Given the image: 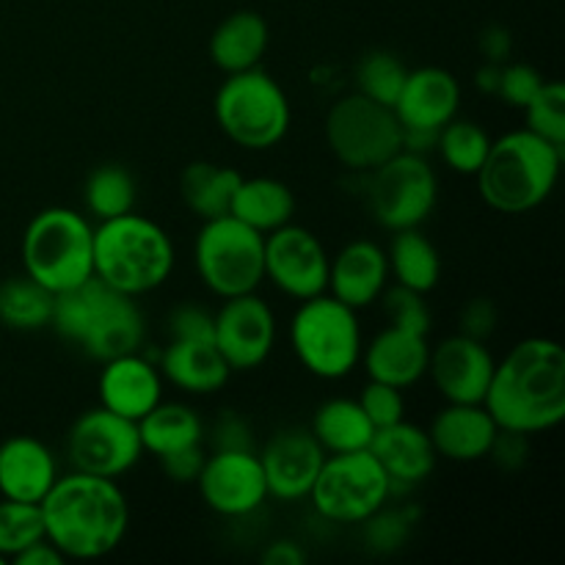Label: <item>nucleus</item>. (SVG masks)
I'll return each instance as SVG.
<instances>
[{
    "instance_id": "29",
    "label": "nucleus",
    "mask_w": 565,
    "mask_h": 565,
    "mask_svg": "<svg viewBox=\"0 0 565 565\" xmlns=\"http://www.w3.org/2000/svg\"><path fill=\"white\" fill-rule=\"evenodd\" d=\"M312 436L323 447L326 456L337 452H356L367 450L373 441L375 425L370 423L359 401L351 397H331L320 403L312 414Z\"/></svg>"
},
{
    "instance_id": "10",
    "label": "nucleus",
    "mask_w": 565,
    "mask_h": 565,
    "mask_svg": "<svg viewBox=\"0 0 565 565\" xmlns=\"http://www.w3.org/2000/svg\"><path fill=\"white\" fill-rule=\"evenodd\" d=\"M315 513L334 524H362L392 500V480L370 450L326 456L307 497Z\"/></svg>"
},
{
    "instance_id": "26",
    "label": "nucleus",
    "mask_w": 565,
    "mask_h": 565,
    "mask_svg": "<svg viewBox=\"0 0 565 565\" xmlns=\"http://www.w3.org/2000/svg\"><path fill=\"white\" fill-rule=\"evenodd\" d=\"M158 370L171 386L188 395H215L232 375L215 342L207 340H171L160 351Z\"/></svg>"
},
{
    "instance_id": "28",
    "label": "nucleus",
    "mask_w": 565,
    "mask_h": 565,
    "mask_svg": "<svg viewBox=\"0 0 565 565\" xmlns=\"http://www.w3.org/2000/svg\"><path fill=\"white\" fill-rule=\"evenodd\" d=\"M230 215L268 235V232L290 224L296 215V196L285 182L274 180V177H248V180L243 177L232 196Z\"/></svg>"
},
{
    "instance_id": "11",
    "label": "nucleus",
    "mask_w": 565,
    "mask_h": 565,
    "mask_svg": "<svg viewBox=\"0 0 565 565\" xmlns=\"http://www.w3.org/2000/svg\"><path fill=\"white\" fill-rule=\"evenodd\" d=\"M326 141L345 169L373 171L401 152V121L386 105L348 94L329 108Z\"/></svg>"
},
{
    "instance_id": "13",
    "label": "nucleus",
    "mask_w": 565,
    "mask_h": 565,
    "mask_svg": "<svg viewBox=\"0 0 565 565\" xmlns=\"http://www.w3.org/2000/svg\"><path fill=\"white\" fill-rule=\"evenodd\" d=\"M141 456L138 423L119 417L105 406L83 412L66 434V458L77 472L119 480L141 461Z\"/></svg>"
},
{
    "instance_id": "2",
    "label": "nucleus",
    "mask_w": 565,
    "mask_h": 565,
    "mask_svg": "<svg viewBox=\"0 0 565 565\" xmlns=\"http://www.w3.org/2000/svg\"><path fill=\"white\" fill-rule=\"evenodd\" d=\"M44 539L66 561H97L119 550L130 530V502L114 478L58 475L42 502Z\"/></svg>"
},
{
    "instance_id": "52",
    "label": "nucleus",
    "mask_w": 565,
    "mask_h": 565,
    "mask_svg": "<svg viewBox=\"0 0 565 565\" xmlns=\"http://www.w3.org/2000/svg\"><path fill=\"white\" fill-rule=\"evenodd\" d=\"M9 561H6V557H0V565H6Z\"/></svg>"
},
{
    "instance_id": "45",
    "label": "nucleus",
    "mask_w": 565,
    "mask_h": 565,
    "mask_svg": "<svg viewBox=\"0 0 565 565\" xmlns=\"http://www.w3.org/2000/svg\"><path fill=\"white\" fill-rule=\"evenodd\" d=\"M158 461L171 483H196L199 472H202L204 461H207V450H204V445H191L182 447V450L169 452V456H160Z\"/></svg>"
},
{
    "instance_id": "44",
    "label": "nucleus",
    "mask_w": 565,
    "mask_h": 565,
    "mask_svg": "<svg viewBox=\"0 0 565 565\" xmlns=\"http://www.w3.org/2000/svg\"><path fill=\"white\" fill-rule=\"evenodd\" d=\"M210 445L213 450H257L254 445L252 425L246 417L237 412H221L213 423V434H210Z\"/></svg>"
},
{
    "instance_id": "20",
    "label": "nucleus",
    "mask_w": 565,
    "mask_h": 565,
    "mask_svg": "<svg viewBox=\"0 0 565 565\" xmlns=\"http://www.w3.org/2000/svg\"><path fill=\"white\" fill-rule=\"evenodd\" d=\"M458 108H461V86L456 75L441 66L408 70L406 83L392 105L401 127H417V130H441L447 121L456 119Z\"/></svg>"
},
{
    "instance_id": "5",
    "label": "nucleus",
    "mask_w": 565,
    "mask_h": 565,
    "mask_svg": "<svg viewBox=\"0 0 565 565\" xmlns=\"http://www.w3.org/2000/svg\"><path fill=\"white\" fill-rule=\"evenodd\" d=\"M174 263L171 235L147 215L130 210L94 226V276L114 290L147 296L169 281Z\"/></svg>"
},
{
    "instance_id": "8",
    "label": "nucleus",
    "mask_w": 565,
    "mask_h": 565,
    "mask_svg": "<svg viewBox=\"0 0 565 565\" xmlns=\"http://www.w3.org/2000/svg\"><path fill=\"white\" fill-rule=\"evenodd\" d=\"M213 110L224 136L254 152L276 147L292 119L285 88L259 66L226 77L215 94Z\"/></svg>"
},
{
    "instance_id": "38",
    "label": "nucleus",
    "mask_w": 565,
    "mask_h": 565,
    "mask_svg": "<svg viewBox=\"0 0 565 565\" xmlns=\"http://www.w3.org/2000/svg\"><path fill=\"white\" fill-rule=\"evenodd\" d=\"M527 130L565 149V88L561 81H544L533 99L524 105Z\"/></svg>"
},
{
    "instance_id": "31",
    "label": "nucleus",
    "mask_w": 565,
    "mask_h": 565,
    "mask_svg": "<svg viewBox=\"0 0 565 565\" xmlns=\"http://www.w3.org/2000/svg\"><path fill=\"white\" fill-rule=\"evenodd\" d=\"M241 180L243 177L230 166L210 163V160L188 163L180 177L182 202L202 221L218 218V215L230 213L232 196H235Z\"/></svg>"
},
{
    "instance_id": "7",
    "label": "nucleus",
    "mask_w": 565,
    "mask_h": 565,
    "mask_svg": "<svg viewBox=\"0 0 565 565\" xmlns=\"http://www.w3.org/2000/svg\"><path fill=\"white\" fill-rule=\"evenodd\" d=\"M290 345L307 373L340 381L362 362V326L356 309L337 301L331 292L298 301L290 320Z\"/></svg>"
},
{
    "instance_id": "12",
    "label": "nucleus",
    "mask_w": 565,
    "mask_h": 565,
    "mask_svg": "<svg viewBox=\"0 0 565 565\" xmlns=\"http://www.w3.org/2000/svg\"><path fill=\"white\" fill-rule=\"evenodd\" d=\"M367 174L370 213L384 230H414L430 218L439 199V180L425 154L401 149Z\"/></svg>"
},
{
    "instance_id": "43",
    "label": "nucleus",
    "mask_w": 565,
    "mask_h": 565,
    "mask_svg": "<svg viewBox=\"0 0 565 565\" xmlns=\"http://www.w3.org/2000/svg\"><path fill=\"white\" fill-rule=\"evenodd\" d=\"M166 331L171 340H207L213 342V312L199 303H177L166 318Z\"/></svg>"
},
{
    "instance_id": "46",
    "label": "nucleus",
    "mask_w": 565,
    "mask_h": 565,
    "mask_svg": "<svg viewBox=\"0 0 565 565\" xmlns=\"http://www.w3.org/2000/svg\"><path fill=\"white\" fill-rule=\"evenodd\" d=\"M458 320H461V331H458V334L486 342L491 334H494L500 312H497V307L491 298H472V301L463 303L461 318Z\"/></svg>"
},
{
    "instance_id": "16",
    "label": "nucleus",
    "mask_w": 565,
    "mask_h": 565,
    "mask_svg": "<svg viewBox=\"0 0 565 565\" xmlns=\"http://www.w3.org/2000/svg\"><path fill=\"white\" fill-rule=\"evenodd\" d=\"M204 505L226 519L252 516L268 500L263 463L257 450H213L199 472Z\"/></svg>"
},
{
    "instance_id": "27",
    "label": "nucleus",
    "mask_w": 565,
    "mask_h": 565,
    "mask_svg": "<svg viewBox=\"0 0 565 565\" xmlns=\"http://www.w3.org/2000/svg\"><path fill=\"white\" fill-rule=\"evenodd\" d=\"M268 22L257 11H235L210 36V58L226 75L259 66L268 50Z\"/></svg>"
},
{
    "instance_id": "15",
    "label": "nucleus",
    "mask_w": 565,
    "mask_h": 565,
    "mask_svg": "<svg viewBox=\"0 0 565 565\" xmlns=\"http://www.w3.org/2000/svg\"><path fill=\"white\" fill-rule=\"evenodd\" d=\"M213 342L232 373L263 367L276 345L274 309L257 292L224 298V307L213 315Z\"/></svg>"
},
{
    "instance_id": "41",
    "label": "nucleus",
    "mask_w": 565,
    "mask_h": 565,
    "mask_svg": "<svg viewBox=\"0 0 565 565\" xmlns=\"http://www.w3.org/2000/svg\"><path fill=\"white\" fill-rule=\"evenodd\" d=\"M364 539L373 550L390 552L406 541L408 530H412V513L401 511V508H379L370 519H364Z\"/></svg>"
},
{
    "instance_id": "47",
    "label": "nucleus",
    "mask_w": 565,
    "mask_h": 565,
    "mask_svg": "<svg viewBox=\"0 0 565 565\" xmlns=\"http://www.w3.org/2000/svg\"><path fill=\"white\" fill-rule=\"evenodd\" d=\"M489 456L494 458V463L505 472H516V469L524 467L530 456V445H527V436L516 434V430H497L494 436V445H491Z\"/></svg>"
},
{
    "instance_id": "4",
    "label": "nucleus",
    "mask_w": 565,
    "mask_h": 565,
    "mask_svg": "<svg viewBox=\"0 0 565 565\" xmlns=\"http://www.w3.org/2000/svg\"><path fill=\"white\" fill-rule=\"evenodd\" d=\"M565 149L535 136L527 127L491 141L489 154L475 177L489 207L505 215H522L541 207L561 180Z\"/></svg>"
},
{
    "instance_id": "51",
    "label": "nucleus",
    "mask_w": 565,
    "mask_h": 565,
    "mask_svg": "<svg viewBox=\"0 0 565 565\" xmlns=\"http://www.w3.org/2000/svg\"><path fill=\"white\" fill-rule=\"evenodd\" d=\"M500 75H502V64L483 61V66H478V72H475V86H478L483 94H489V97H494L497 88H500Z\"/></svg>"
},
{
    "instance_id": "34",
    "label": "nucleus",
    "mask_w": 565,
    "mask_h": 565,
    "mask_svg": "<svg viewBox=\"0 0 565 565\" xmlns=\"http://www.w3.org/2000/svg\"><path fill=\"white\" fill-rule=\"evenodd\" d=\"M83 202L97 221L119 218L136 207V180L119 163L97 166L83 188Z\"/></svg>"
},
{
    "instance_id": "30",
    "label": "nucleus",
    "mask_w": 565,
    "mask_h": 565,
    "mask_svg": "<svg viewBox=\"0 0 565 565\" xmlns=\"http://www.w3.org/2000/svg\"><path fill=\"white\" fill-rule=\"evenodd\" d=\"M138 436H141L143 452H152L154 458L169 456L191 445H204V423L196 408L185 403H163L160 401L147 417L138 419Z\"/></svg>"
},
{
    "instance_id": "17",
    "label": "nucleus",
    "mask_w": 565,
    "mask_h": 565,
    "mask_svg": "<svg viewBox=\"0 0 565 565\" xmlns=\"http://www.w3.org/2000/svg\"><path fill=\"white\" fill-rule=\"evenodd\" d=\"M257 456L268 483V497L281 502L307 500L326 461V450L318 445L312 430L303 428L276 430Z\"/></svg>"
},
{
    "instance_id": "36",
    "label": "nucleus",
    "mask_w": 565,
    "mask_h": 565,
    "mask_svg": "<svg viewBox=\"0 0 565 565\" xmlns=\"http://www.w3.org/2000/svg\"><path fill=\"white\" fill-rule=\"evenodd\" d=\"M408 66L390 50H370L356 66V88L364 97L392 108L406 83Z\"/></svg>"
},
{
    "instance_id": "6",
    "label": "nucleus",
    "mask_w": 565,
    "mask_h": 565,
    "mask_svg": "<svg viewBox=\"0 0 565 565\" xmlns=\"http://www.w3.org/2000/svg\"><path fill=\"white\" fill-rule=\"evenodd\" d=\"M22 268L50 292L81 287L94 276V226L72 207H47L22 235Z\"/></svg>"
},
{
    "instance_id": "1",
    "label": "nucleus",
    "mask_w": 565,
    "mask_h": 565,
    "mask_svg": "<svg viewBox=\"0 0 565 565\" xmlns=\"http://www.w3.org/2000/svg\"><path fill=\"white\" fill-rule=\"evenodd\" d=\"M486 412L502 430L533 436L557 428L565 417V351L546 337L516 342L494 367Z\"/></svg>"
},
{
    "instance_id": "24",
    "label": "nucleus",
    "mask_w": 565,
    "mask_h": 565,
    "mask_svg": "<svg viewBox=\"0 0 565 565\" xmlns=\"http://www.w3.org/2000/svg\"><path fill=\"white\" fill-rule=\"evenodd\" d=\"M58 480L53 450L36 436H11L0 445V494L17 502H39Z\"/></svg>"
},
{
    "instance_id": "37",
    "label": "nucleus",
    "mask_w": 565,
    "mask_h": 565,
    "mask_svg": "<svg viewBox=\"0 0 565 565\" xmlns=\"http://www.w3.org/2000/svg\"><path fill=\"white\" fill-rule=\"evenodd\" d=\"M44 539L42 508L33 502L0 500V557L14 561L22 550Z\"/></svg>"
},
{
    "instance_id": "33",
    "label": "nucleus",
    "mask_w": 565,
    "mask_h": 565,
    "mask_svg": "<svg viewBox=\"0 0 565 565\" xmlns=\"http://www.w3.org/2000/svg\"><path fill=\"white\" fill-rule=\"evenodd\" d=\"M55 292L28 274L0 281V323L14 331L47 329Z\"/></svg>"
},
{
    "instance_id": "25",
    "label": "nucleus",
    "mask_w": 565,
    "mask_h": 565,
    "mask_svg": "<svg viewBox=\"0 0 565 565\" xmlns=\"http://www.w3.org/2000/svg\"><path fill=\"white\" fill-rule=\"evenodd\" d=\"M362 362L373 381L408 390L428 375V337L390 326L370 340L367 351H362Z\"/></svg>"
},
{
    "instance_id": "40",
    "label": "nucleus",
    "mask_w": 565,
    "mask_h": 565,
    "mask_svg": "<svg viewBox=\"0 0 565 565\" xmlns=\"http://www.w3.org/2000/svg\"><path fill=\"white\" fill-rule=\"evenodd\" d=\"M356 401L359 406L364 408L370 423L375 425V430L406 419V401H403V390H397V386L381 384V381L370 379L367 384H364V390L359 392Z\"/></svg>"
},
{
    "instance_id": "32",
    "label": "nucleus",
    "mask_w": 565,
    "mask_h": 565,
    "mask_svg": "<svg viewBox=\"0 0 565 565\" xmlns=\"http://www.w3.org/2000/svg\"><path fill=\"white\" fill-rule=\"evenodd\" d=\"M386 259H390V274L395 276V285L417 290L423 296H428L439 285V248L419 232V226L395 232V237L390 243V252H386Z\"/></svg>"
},
{
    "instance_id": "14",
    "label": "nucleus",
    "mask_w": 565,
    "mask_h": 565,
    "mask_svg": "<svg viewBox=\"0 0 565 565\" xmlns=\"http://www.w3.org/2000/svg\"><path fill=\"white\" fill-rule=\"evenodd\" d=\"M329 252L307 226L285 224L265 235V279L292 301L329 290Z\"/></svg>"
},
{
    "instance_id": "21",
    "label": "nucleus",
    "mask_w": 565,
    "mask_h": 565,
    "mask_svg": "<svg viewBox=\"0 0 565 565\" xmlns=\"http://www.w3.org/2000/svg\"><path fill=\"white\" fill-rule=\"evenodd\" d=\"M367 450L390 475L392 497H395V491L425 483L434 475L436 461H439L434 445H430L428 430L406 423V419L375 430Z\"/></svg>"
},
{
    "instance_id": "22",
    "label": "nucleus",
    "mask_w": 565,
    "mask_h": 565,
    "mask_svg": "<svg viewBox=\"0 0 565 565\" xmlns=\"http://www.w3.org/2000/svg\"><path fill=\"white\" fill-rule=\"evenodd\" d=\"M390 285V259L373 241H351L329 263V290L351 309L373 307Z\"/></svg>"
},
{
    "instance_id": "18",
    "label": "nucleus",
    "mask_w": 565,
    "mask_h": 565,
    "mask_svg": "<svg viewBox=\"0 0 565 565\" xmlns=\"http://www.w3.org/2000/svg\"><path fill=\"white\" fill-rule=\"evenodd\" d=\"M494 367L486 342L472 337L452 334L430 348L428 373L447 403H483Z\"/></svg>"
},
{
    "instance_id": "3",
    "label": "nucleus",
    "mask_w": 565,
    "mask_h": 565,
    "mask_svg": "<svg viewBox=\"0 0 565 565\" xmlns=\"http://www.w3.org/2000/svg\"><path fill=\"white\" fill-rule=\"evenodd\" d=\"M50 326L99 364L143 351L147 342V318L136 298L114 290L97 276L81 287L55 292Z\"/></svg>"
},
{
    "instance_id": "42",
    "label": "nucleus",
    "mask_w": 565,
    "mask_h": 565,
    "mask_svg": "<svg viewBox=\"0 0 565 565\" xmlns=\"http://www.w3.org/2000/svg\"><path fill=\"white\" fill-rule=\"evenodd\" d=\"M541 86H544V75L535 66L524 64V61H513V64H502L497 97H502V103L511 105V108L524 110V105L539 94Z\"/></svg>"
},
{
    "instance_id": "48",
    "label": "nucleus",
    "mask_w": 565,
    "mask_h": 565,
    "mask_svg": "<svg viewBox=\"0 0 565 565\" xmlns=\"http://www.w3.org/2000/svg\"><path fill=\"white\" fill-rule=\"evenodd\" d=\"M478 47L491 64H508L513 55V36L505 25H489L478 39Z\"/></svg>"
},
{
    "instance_id": "19",
    "label": "nucleus",
    "mask_w": 565,
    "mask_h": 565,
    "mask_svg": "<svg viewBox=\"0 0 565 565\" xmlns=\"http://www.w3.org/2000/svg\"><path fill=\"white\" fill-rule=\"evenodd\" d=\"M97 390L99 406L138 423L163 401V375L141 351L125 353L103 362Z\"/></svg>"
},
{
    "instance_id": "9",
    "label": "nucleus",
    "mask_w": 565,
    "mask_h": 565,
    "mask_svg": "<svg viewBox=\"0 0 565 565\" xmlns=\"http://www.w3.org/2000/svg\"><path fill=\"white\" fill-rule=\"evenodd\" d=\"M193 263L202 285L218 298L257 292L265 281V235L235 215L207 218L196 235Z\"/></svg>"
},
{
    "instance_id": "35",
    "label": "nucleus",
    "mask_w": 565,
    "mask_h": 565,
    "mask_svg": "<svg viewBox=\"0 0 565 565\" xmlns=\"http://www.w3.org/2000/svg\"><path fill=\"white\" fill-rule=\"evenodd\" d=\"M491 138L478 121L469 119H450L439 130L436 138V149H439L441 160L450 166L458 174L475 177L483 166L486 154H489Z\"/></svg>"
},
{
    "instance_id": "39",
    "label": "nucleus",
    "mask_w": 565,
    "mask_h": 565,
    "mask_svg": "<svg viewBox=\"0 0 565 565\" xmlns=\"http://www.w3.org/2000/svg\"><path fill=\"white\" fill-rule=\"evenodd\" d=\"M384 303V312L390 318L392 326L397 329L414 331V334H425L430 331V307L425 301L423 292L408 290L403 285H386V290L379 298Z\"/></svg>"
},
{
    "instance_id": "23",
    "label": "nucleus",
    "mask_w": 565,
    "mask_h": 565,
    "mask_svg": "<svg viewBox=\"0 0 565 565\" xmlns=\"http://www.w3.org/2000/svg\"><path fill=\"white\" fill-rule=\"evenodd\" d=\"M497 430L500 428L483 403H447L430 423L428 436L439 458L472 463L489 458Z\"/></svg>"
},
{
    "instance_id": "50",
    "label": "nucleus",
    "mask_w": 565,
    "mask_h": 565,
    "mask_svg": "<svg viewBox=\"0 0 565 565\" xmlns=\"http://www.w3.org/2000/svg\"><path fill=\"white\" fill-rule=\"evenodd\" d=\"M265 565H303L307 563V552L296 544V541H274L268 550L263 552Z\"/></svg>"
},
{
    "instance_id": "49",
    "label": "nucleus",
    "mask_w": 565,
    "mask_h": 565,
    "mask_svg": "<svg viewBox=\"0 0 565 565\" xmlns=\"http://www.w3.org/2000/svg\"><path fill=\"white\" fill-rule=\"evenodd\" d=\"M14 563L17 565H64L66 557L61 555L47 539H42L36 541V544L28 546V550H22L20 555L14 557Z\"/></svg>"
}]
</instances>
